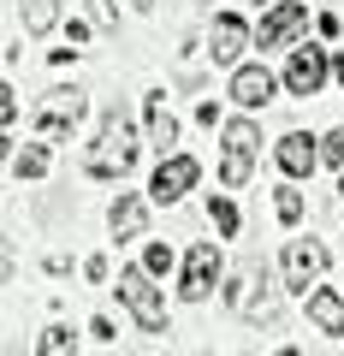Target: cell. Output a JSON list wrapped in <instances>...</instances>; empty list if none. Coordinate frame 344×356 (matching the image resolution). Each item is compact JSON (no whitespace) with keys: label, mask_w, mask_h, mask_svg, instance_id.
<instances>
[{"label":"cell","mask_w":344,"mask_h":356,"mask_svg":"<svg viewBox=\"0 0 344 356\" xmlns=\"http://www.w3.org/2000/svg\"><path fill=\"white\" fill-rule=\"evenodd\" d=\"M208 220H214V232L220 238H238V202H231V196H208Z\"/></svg>","instance_id":"cell-17"},{"label":"cell","mask_w":344,"mask_h":356,"mask_svg":"<svg viewBox=\"0 0 344 356\" xmlns=\"http://www.w3.org/2000/svg\"><path fill=\"white\" fill-rule=\"evenodd\" d=\"M220 184H226V191L249 184V154H226V161H220Z\"/></svg>","instance_id":"cell-19"},{"label":"cell","mask_w":344,"mask_h":356,"mask_svg":"<svg viewBox=\"0 0 344 356\" xmlns=\"http://www.w3.org/2000/svg\"><path fill=\"white\" fill-rule=\"evenodd\" d=\"M0 125H6V131L18 125V95H13V83L0 89Z\"/></svg>","instance_id":"cell-24"},{"label":"cell","mask_w":344,"mask_h":356,"mask_svg":"<svg viewBox=\"0 0 344 356\" xmlns=\"http://www.w3.org/2000/svg\"><path fill=\"white\" fill-rule=\"evenodd\" d=\"M142 273H149V280L172 273V250H166V243H149V250H142Z\"/></svg>","instance_id":"cell-21"},{"label":"cell","mask_w":344,"mask_h":356,"mask_svg":"<svg viewBox=\"0 0 344 356\" xmlns=\"http://www.w3.org/2000/svg\"><path fill=\"white\" fill-rule=\"evenodd\" d=\"M303 303H309V321H315L327 339H344V291H320V285H315Z\"/></svg>","instance_id":"cell-14"},{"label":"cell","mask_w":344,"mask_h":356,"mask_svg":"<svg viewBox=\"0 0 344 356\" xmlns=\"http://www.w3.org/2000/svg\"><path fill=\"white\" fill-rule=\"evenodd\" d=\"M338 196H344V178H338Z\"/></svg>","instance_id":"cell-29"},{"label":"cell","mask_w":344,"mask_h":356,"mask_svg":"<svg viewBox=\"0 0 344 356\" xmlns=\"http://www.w3.org/2000/svg\"><path fill=\"white\" fill-rule=\"evenodd\" d=\"M279 83L285 77H273L268 65H238V72H231V102H238L243 113H261V107L279 95Z\"/></svg>","instance_id":"cell-9"},{"label":"cell","mask_w":344,"mask_h":356,"mask_svg":"<svg viewBox=\"0 0 344 356\" xmlns=\"http://www.w3.org/2000/svg\"><path fill=\"white\" fill-rule=\"evenodd\" d=\"M119 297H125L131 321L142 332H166V303H161V291H154V280L142 267H119Z\"/></svg>","instance_id":"cell-3"},{"label":"cell","mask_w":344,"mask_h":356,"mask_svg":"<svg viewBox=\"0 0 344 356\" xmlns=\"http://www.w3.org/2000/svg\"><path fill=\"white\" fill-rule=\"evenodd\" d=\"M243 48H249V24H243L238 13H220L214 24H208V60H214V65H231V72H238Z\"/></svg>","instance_id":"cell-10"},{"label":"cell","mask_w":344,"mask_h":356,"mask_svg":"<svg viewBox=\"0 0 344 356\" xmlns=\"http://www.w3.org/2000/svg\"><path fill=\"white\" fill-rule=\"evenodd\" d=\"M303 30H309V6H303V0H279V6L261 18L255 42H261V54H273V48H291Z\"/></svg>","instance_id":"cell-6"},{"label":"cell","mask_w":344,"mask_h":356,"mask_svg":"<svg viewBox=\"0 0 344 356\" xmlns=\"http://www.w3.org/2000/svg\"><path fill=\"white\" fill-rule=\"evenodd\" d=\"M332 77V54L315 48V42H297L291 54H285V89H291L297 102H309V95H320Z\"/></svg>","instance_id":"cell-2"},{"label":"cell","mask_w":344,"mask_h":356,"mask_svg":"<svg viewBox=\"0 0 344 356\" xmlns=\"http://www.w3.org/2000/svg\"><path fill=\"white\" fill-rule=\"evenodd\" d=\"M90 18L95 24H113V0H90Z\"/></svg>","instance_id":"cell-25"},{"label":"cell","mask_w":344,"mask_h":356,"mask_svg":"<svg viewBox=\"0 0 344 356\" xmlns=\"http://www.w3.org/2000/svg\"><path fill=\"white\" fill-rule=\"evenodd\" d=\"M13 172H18V178H42V172H48V149H24V154L13 161Z\"/></svg>","instance_id":"cell-22"},{"label":"cell","mask_w":344,"mask_h":356,"mask_svg":"<svg viewBox=\"0 0 344 356\" xmlns=\"http://www.w3.org/2000/svg\"><path fill=\"white\" fill-rule=\"evenodd\" d=\"M273 154H279V172L285 178H309L320 166V137H309V131H285Z\"/></svg>","instance_id":"cell-11"},{"label":"cell","mask_w":344,"mask_h":356,"mask_svg":"<svg viewBox=\"0 0 344 356\" xmlns=\"http://www.w3.org/2000/svg\"><path fill=\"white\" fill-rule=\"evenodd\" d=\"M332 77H338V83H344V54H332Z\"/></svg>","instance_id":"cell-27"},{"label":"cell","mask_w":344,"mask_h":356,"mask_svg":"<svg viewBox=\"0 0 344 356\" xmlns=\"http://www.w3.org/2000/svg\"><path fill=\"white\" fill-rule=\"evenodd\" d=\"M83 166H90V178H125L131 166H137V131H131L119 113H107L101 137H95V149H90Z\"/></svg>","instance_id":"cell-1"},{"label":"cell","mask_w":344,"mask_h":356,"mask_svg":"<svg viewBox=\"0 0 344 356\" xmlns=\"http://www.w3.org/2000/svg\"><path fill=\"white\" fill-rule=\"evenodd\" d=\"M131 6H142V13H149V6H154V0H131Z\"/></svg>","instance_id":"cell-28"},{"label":"cell","mask_w":344,"mask_h":356,"mask_svg":"<svg viewBox=\"0 0 344 356\" xmlns=\"http://www.w3.org/2000/svg\"><path fill=\"white\" fill-rule=\"evenodd\" d=\"M142 226H149V202H142V196H113V208H107V232H113V243H131Z\"/></svg>","instance_id":"cell-13"},{"label":"cell","mask_w":344,"mask_h":356,"mask_svg":"<svg viewBox=\"0 0 344 356\" xmlns=\"http://www.w3.org/2000/svg\"><path fill=\"white\" fill-rule=\"evenodd\" d=\"M196 178H202V161L196 154H166L161 166H154V178H149V202H179V196H190L196 191Z\"/></svg>","instance_id":"cell-5"},{"label":"cell","mask_w":344,"mask_h":356,"mask_svg":"<svg viewBox=\"0 0 344 356\" xmlns=\"http://www.w3.org/2000/svg\"><path fill=\"white\" fill-rule=\"evenodd\" d=\"M214 285H220V243H190V255H184V280H179V297H184V303H202Z\"/></svg>","instance_id":"cell-7"},{"label":"cell","mask_w":344,"mask_h":356,"mask_svg":"<svg viewBox=\"0 0 344 356\" xmlns=\"http://www.w3.org/2000/svg\"><path fill=\"white\" fill-rule=\"evenodd\" d=\"M320 161H327V166H344V125L320 137Z\"/></svg>","instance_id":"cell-23"},{"label":"cell","mask_w":344,"mask_h":356,"mask_svg":"<svg viewBox=\"0 0 344 356\" xmlns=\"http://www.w3.org/2000/svg\"><path fill=\"white\" fill-rule=\"evenodd\" d=\"M142 125H149V149H172L179 143V119H172V107H166V89H154L149 102H142Z\"/></svg>","instance_id":"cell-12"},{"label":"cell","mask_w":344,"mask_h":356,"mask_svg":"<svg viewBox=\"0 0 344 356\" xmlns=\"http://www.w3.org/2000/svg\"><path fill=\"white\" fill-rule=\"evenodd\" d=\"M220 137H226V154H249V161H255V149H261L255 119H226V125H220Z\"/></svg>","instance_id":"cell-15"},{"label":"cell","mask_w":344,"mask_h":356,"mask_svg":"<svg viewBox=\"0 0 344 356\" xmlns=\"http://www.w3.org/2000/svg\"><path fill=\"white\" fill-rule=\"evenodd\" d=\"M18 18H24L30 36H48L60 24V0H18Z\"/></svg>","instance_id":"cell-16"},{"label":"cell","mask_w":344,"mask_h":356,"mask_svg":"<svg viewBox=\"0 0 344 356\" xmlns=\"http://www.w3.org/2000/svg\"><path fill=\"white\" fill-rule=\"evenodd\" d=\"M90 113V95H83V89H48V102H42V113H36V131L48 143H60V137H72L77 131V119Z\"/></svg>","instance_id":"cell-4"},{"label":"cell","mask_w":344,"mask_h":356,"mask_svg":"<svg viewBox=\"0 0 344 356\" xmlns=\"http://www.w3.org/2000/svg\"><path fill=\"white\" fill-rule=\"evenodd\" d=\"M279 356H297V350H279Z\"/></svg>","instance_id":"cell-30"},{"label":"cell","mask_w":344,"mask_h":356,"mask_svg":"<svg viewBox=\"0 0 344 356\" xmlns=\"http://www.w3.org/2000/svg\"><path fill=\"white\" fill-rule=\"evenodd\" d=\"M327 273V243H285V291L309 297Z\"/></svg>","instance_id":"cell-8"},{"label":"cell","mask_w":344,"mask_h":356,"mask_svg":"<svg viewBox=\"0 0 344 356\" xmlns=\"http://www.w3.org/2000/svg\"><path fill=\"white\" fill-rule=\"evenodd\" d=\"M273 214H279V226H297L303 220V191H291V184L273 191Z\"/></svg>","instance_id":"cell-18"},{"label":"cell","mask_w":344,"mask_h":356,"mask_svg":"<svg viewBox=\"0 0 344 356\" xmlns=\"http://www.w3.org/2000/svg\"><path fill=\"white\" fill-rule=\"evenodd\" d=\"M83 273H90V280H95V285H101V280H107V273H113V267H107V255H90V267H83Z\"/></svg>","instance_id":"cell-26"},{"label":"cell","mask_w":344,"mask_h":356,"mask_svg":"<svg viewBox=\"0 0 344 356\" xmlns=\"http://www.w3.org/2000/svg\"><path fill=\"white\" fill-rule=\"evenodd\" d=\"M77 350V344H72V332H65V327H48V332H42V344H36V356H72Z\"/></svg>","instance_id":"cell-20"}]
</instances>
